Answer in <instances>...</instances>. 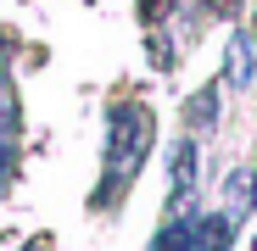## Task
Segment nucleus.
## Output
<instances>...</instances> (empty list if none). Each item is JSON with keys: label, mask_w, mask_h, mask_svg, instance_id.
<instances>
[{"label": "nucleus", "mask_w": 257, "mask_h": 251, "mask_svg": "<svg viewBox=\"0 0 257 251\" xmlns=\"http://www.w3.org/2000/svg\"><path fill=\"white\" fill-rule=\"evenodd\" d=\"M235 218L229 212H190V234H196V251H229L235 245Z\"/></svg>", "instance_id": "20e7f679"}, {"label": "nucleus", "mask_w": 257, "mask_h": 251, "mask_svg": "<svg viewBox=\"0 0 257 251\" xmlns=\"http://www.w3.org/2000/svg\"><path fill=\"white\" fill-rule=\"evenodd\" d=\"M168 162H174V212L185 206V195L196 190V134L174 140V151H168Z\"/></svg>", "instance_id": "39448f33"}, {"label": "nucleus", "mask_w": 257, "mask_h": 251, "mask_svg": "<svg viewBox=\"0 0 257 251\" xmlns=\"http://www.w3.org/2000/svg\"><path fill=\"white\" fill-rule=\"evenodd\" d=\"M224 212H229L235 223H246V218L257 212V167H251V162L235 167V173L224 179Z\"/></svg>", "instance_id": "7ed1b4c3"}, {"label": "nucleus", "mask_w": 257, "mask_h": 251, "mask_svg": "<svg viewBox=\"0 0 257 251\" xmlns=\"http://www.w3.org/2000/svg\"><path fill=\"white\" fill-rule=\"evenodd\" d=\"M146 56H151V67L174 73V62H179V51H174V34H151V39H146Z\"/></svg>", "instance_id": "6e6552de"}, {"label": "nucleus", "mask_w": 257, "mask_h": 251, "mask_svg": "<svg viewBox=\"0 0 257 251\" xmlns=\"http://www.w3.org/2000/svg\"><path fill=\"white\" fill-rule=\"evenodd\" d=\"M28 251H51V245H45V240H34V245H28Z\"/></svg>", "instance_id": "9d476101"}, {"label": "nucleus", "mask_w": 257, "mask_h": 251, "mask_svg": "<svg viewBox=\"0 0 257 251\" xmlns=\"http://www.w3.org/2000/svg\"><path fill=\"white\" fill-rule=\"evenodd\" d=\"M224 84H229V90H251V84H257V28H251V23H240V28L229 34Z\"/></svg>", "instance_id": "f03ea898"}, {"label": "nucleus", "mask_w": 257, "mask_h": 251, "mask_svg": "<svg viewBox=\"0 0 257 251\" xmlns=\"http://www.w3.org/2000/svg\"><path fill=\"white\" fill-rule=\"evenodd\" d=\"M218 106H224L218 84H207V90H196V95L185 101V129H190V134H212V129H218Z\"/></svg>", "instance_id": "423d86ee"}, {"label": "nucleus", "mask_w": 257, "mask_h": 251, "mask_svg": "<svg viewBox=\"0 0 257 251\" xmlns=\"http://www.w3.org/2000/svg\"><path fill=\"white\" fill-rule=\"evenodd\" d=\"M151 251H196V234H190V212H174L157 234H151Z\"/></svg>", "instance_id": "0eeeda50"}, {"label": "nucleus", "mask_w": 257, "mask_h": 251, "mask_svg": "<svg viewBox=\"0 0 257 251\" xmlns=\"http://www.w3.org/2000/svg\"><path fill=\"white\" fill-rule=\"evenodd\" d=\"M157 145V112L146 101H112L106 106V151H101V184L90 195L95 212H112V206L128 195V184L140 179V167Z\"/></svg>", "instance_id": "f257e3e1"}, {"label": "nucleus", "mask_w": 257, "mask_h": 251, "mask_svg": "<svg viewBox=\"0 0 257 251\" xmlns=\"http://www.w3.org/2000/svg\"><path fill=\"white\" fill-rule=\"evenodd\" d=\"M157 12L174 17V0H140V23H157Z\"/></svg>", "instance_id": "1a4fd4ad"}]
</instances>
